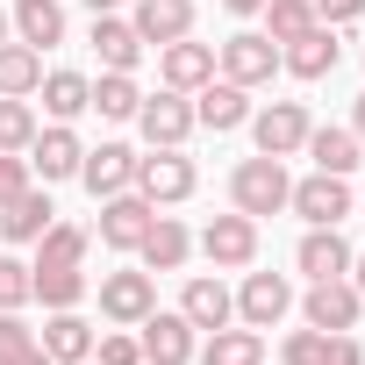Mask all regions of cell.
<instances>
[{"instance_id": "obj_47", "label": "cell", "mask_w": 365, "mask_h": 365, "mask_svg": "<svg viewBox=\"0 0 365 365\" xmlns=\"http://www.w3.org/2000/svg\"><path fill=\"white\" fill-rule=\"evenodd\" d=\"M8 36H15V22H8V8H0V43H8Z\"/></svg>"}, {"instance_id": "obj_12", "label": "cell", "mask_w": 365, "mask_h": 365, "mask_svg": "<svg viewBox=\"0 0 365 365\" xmlns=\"http://www.w3.org/2000/svg\"><path fill=\"white\" fill-rule=\"evenodd\" d=\"M301 315H308V329H358V315H365V294H358L351 279H308V301H301Z\"/></svg>"}, {"instance_id": "obj_33", "label": "cell", "mask_w": 365, "mask_h": 365, "mask_svg": "<svg viewBox=\"0 0 365 365\" xmlns=\"http://www.w3.org/2000/svg\"><path fill=\"white\" fill-rule=\"evenodd\" d=\"M36 129H43V122H36V108H29V101L0 93V150H29V143H36Z\"/></svg>"}, {"instance_id": "obj_23", "label": "cell", "mask_w": 365, "mask_h": 365, "mask_svg": "<svg viewBox=\"0 0 365 365\" xmlns=\"http://www.w3.org/2000/svg\"><path fill=\"white\" fill-rule=\"evenodd\" d=\"M36 344H43L58 365H86V358H93V322H86L79 308H51V322L36 329Z\"/></svg>"}, {"instance_id": "obj_2", "label": "cell", "mask_w": 365, "mask_h": 365, "mask_svg": "<svg viewBox=\"0 0 365 365\" xmlns=\"http://www.w3.org/2000/svg\"><path fill=\"white\" fill-rule=\"evenodd\" d=\"M194 187H201V172H194L187 150H150V158H136V194H143L150 208H179V201H194Z\"/></svg>"}, {"instance_id": "obj_31", "label": "cell", "mask_w": 365, "mask_h": 365, "mask_svg": "<svg viewBox=\"0 0 365 365\" xmlns=\"http://www.w3.org/2000/svg\"><path fill=\"white\" fill-rule=\"evenodd\" d=\"M201 365H265V336L258 329H208V351H194Z\"/></svg>"}, {"instance_id": "obj_38", "label": "cell", "mask_w": 365, "mask_h": 365, "mask_svg": "<svg viewBox=\"0 0 365 365\" xmlns=\"http://www.w3.org/2000/svg\"><path fill=\"white\" fill-rule=\"evenodd\" d=\"M22 187H36V172H29V150H0V208H8Z\"/></svg>"}, {"instance_id": "obj_14", "label": "cell", "mask_w": 365, "mask_h": 365, "mask_svg": "<svg viewBox=\"0 0 365 365\" xmlns=\"http://www.w3.org/2000/svg\"><path fill=\"white\" fill-rule=\"evenodd\" d=\"M194 122L201 129H215V136H230V129H244L251 122V86H237V79H208L201 93H194Z\"/></svg>"}, {"instance_id": "obj_19", "label": "cell", "mask_w": 365, "mask_h": 365, "mask_svg": "<svg viewBox=\"0 0 365 365\" xmlns=\"http://www.w3.org/2000/svg\"><path fill=\"white\" fill-rule=\"evenodd\" d=\"M136 258H143V272H179V265L194 258V237H187V222H179V215H150V230H143Z\"/></svg>"}, {"instance_id": "obj_5", "label": "cell", "mask_w": 365, "mask_h": 365, "mask_svg": "<svg viewBox=\"0 0 365 365\" xmlns=\"http://www.w3.org/2000/svg\"><path fill=\"white\" fill-rule=\"evenodd\" d=\"M194 251H201V258H208L215 272H244V265L258 258V222L230 208V215H215V222H208V230L194 237Z\"/></svg>"}, {"instance_id": "obj_42", "label": "cell", "mask_w": 365, "mask_h": 365, "mask_svg": "<svg viewBox=\"0 0 365 365\" xmlns=\"http://www.w3.org/2000/svg\"><path fill=\"white\" fill-rule=\"evenodd\" d=\"M8 365H58V358H51V351H43V344H29V351H15V358H8Z\"/></svg>"}, {"instance_id": "obj_44", "label": "cell", "mask_w": 365, "mask_h": 365, "mask_svg": "<svg viewBox=\"0 0 365 365\" xmlns=\"http://www.w3.org/2000/svg\"><path fill=\"white\" fill-rule=\"evenodd\" d=\"M351 287L365 294V251H351Z\"/></svg>"}, {"instance_id": "obj_43", "label": "cell", "mask_w": 365, "mask_h": 365, "mask_svg": "<svg viewBox=\"0 0 365 365\" xmlns=\"http://www.w3.org/2000/svg\"><path fill=\"white\" fill-rule=\"evenodd\" d=\"M222 8H230L237 22H251V15H265V0H222Z\"/></svg>"}, {"instance_id": "obj_34", "label": "cell", "mask_w": 365, "mask_h": 365, "mask_svg": "<svg viewBox=\"0 0 365 365\" xmlns=\"http://www.w3.org/2000/svg\"><path fill=\"white\" fill-rule=\"evenodd\" d=\"M301 29H315V0H265V36L294 43Z\"/></svg>"}, {"instance_id": "obj_1", "label": "cell", "mask_w": 365, "mask_h": 365, "mask_svg": "<svg viewBox=\"0 0 365 365\" xmlns=\"http://www.w3.org/2000/svg\"><path fill=\"white\" fill-rule=\"evenodd\" d=\"M287 194H294L287 158H265V150H258V158H244V165L230 172V208H237V215H251V222H258V215H279V208H287Z\"/></svg>"}, {"instance_id": "obj_15", "label": "cell", "mask_w": 365, "mask_h": 365, "mask_svg": "<svg viewBox=\"0 0 365 365\" xmlns=\"http://www.w3.org/2000/svg\"><path fill=\"white\" fill-rule=\"evenodd\" d=\"M158 79H165L172 93H201V86L215 79V43H194V36L165 43V51H158Z\"/></svg>"}, {"instance_id": "obj_6", "label": "cell", "mask_w": 365, "mask_h": 365, "mask_svg": "<svg viewBox=\"0 0 365 365\" xmlns=\"http://www.w3.org/2000/svg\"><path fill=\"white\" fill-rule=\"evenodd\" d=\"M287 208H294L308 230H336V222L351 215V179H336V172H308V179H294Z\"/></svg>"}, {"instance_id": "obj_21", "label": "cell", "mask_w": 365, "mask_h": 365, "mask_svg": "<svg viewBox=\"0 0 365 365\" xmlns=\"http://www.w3.org/2000/svg\"><path fill=\"white\" fill-rule=\"evenodd\" d=\"M129 29L165 51V43H179V36H194V0H136Z\"/></svg>"}, {"instance_id": "obj_45", "label": "cell", "mask_w": 365, "mask_h": 365, "mask_svg": "<svg viewBox=\"0 0 365 365\" xmlns=\"http://www.w3.org/2000/svg\"><path fill=\"white\" fill-rule=\"evenodd\" d=\"M351 136L365 143V93H358V108H351Z\"/></svg>"}, {"instance_id": "obj_8", "label": "cell", "mask_w": 365, "mask_h": 365, "mask_svg": "<svg viewBox=\"0 0 365 365\" xmlns=\"http://www.w3.org/2000/svg\"><path fill=\"white\" fill-rule=\"evenodd\" d=\"M158 308V272H101V315L115 322V329H136L143 315Z\"/></svg>"}, {"instance_id": "obj_3", "label": "cell", "mask_w": 365, "mask_h": 365, "mask_svg": "<svg viewBox=\"0 0 365 365\" xmlns=\"http://www.w3.org/2000/svg\"><path fill=\"white\" fill-rule=\"evenodd\" d=\"M136 129H143V143L150 150H187V136L201 129L194 122V93H143V108H136Z\"/></svg>"}, {"instance_id": "obj_17", "label": "cell", "mask_w": 365, "mask_h": 365, "mask_svg": "<svg viewBox=\"0 0 365 365\" xmlns=\"http://www.w3.org/2000/svg\"><path fill=\"white\" fill-rule=\"evenodd\" d=\"M336 58H344V51H336V29H322V22H315V29H301L294 43H279V72H294V79H308V86H315V79H329V72H336Z\"/></svg>"}, {"instance_id": "obj_35", "label": "cell", "mask_w": 365, "mask_h": 365, "mask_svg": "<svg viewBox=\"0 0 365 365\" xmlns=\"http://www.w3.org/2000/svg\"><path fill=\"white\" fill-rule=\"evenodd\" d=\"M36 301V279L22 258H0V308H29Z\"/></svg>"}, {"instance_id": "obj_40", "label": "cell", "mask_w": 365, "mask_h": 365, "mask_svg": "<svg viewBox=\"0 0 365 365\" xmlns=\"http://www.w3.org/2000/svg\"><path fill=\"white\" fill-rule=\"evenodd\" d=\"M358 15H365V0H315V22L322 29H351Z\"/></svg>"}, {"instance_id": "obj_26", "label": "cell", "mask_w": 365, "mask_h": 365, "mask_svg": "<svg viewBox=\"0 0 365 365\" xmlns=\"http://www.w3.org/2000/svg\"><path fill=\"white\" fill-rule=\"evenodd\" d=\"M301 150L315 158V172H336V179H351V172H358V158H365V143H358L351 129H336V122H329V129H308V143H301Z\"/></svg>"}, {"instance_id": "obj_28", "label": "cell", "mask_w": 365, "mask_h": 365, "mask_svg": "<svg viewBox=\"0 0 365 365\" xmlns=\"http://www.w3.org/2000/svg\"><path fill=\"white\" fill-rule=\"evenodd\" d=\"M29 279H36V301H43V308H79V301L93 294L86 265H29Z\"/></svg>"}, {"instance_id": "obj_48", "label": "cell", "mask_w": 365, "mask_h": 365, "mask_svg": "<svg viewBox=\"0 0 365 365\" xmlns=\"http://www.w3.org/2000/svg\"><path fill=\"white\" fill-rule=\"evenodd\" d=\"M86 365H93V358H86Z\"/></svg>"}, {"instance_id": "obj_24", "label": "cell", "mask_w": 365, "mask_h": 365, "mask_svg": "<svg viewBox=\"0 0 365 365\" xmlns=\"http://www.w3.org/2000/svg\"><path fill=\"white\" fill-rule=\"evenodd\" d=\"M8 22H15V43H29V51L65 43V8H58V0H15Z\"/></svg>"}, {"instance_id": "obj_30", "label": "cell", "mask_w": 365, "mask_h": 365, "mask_svg": "<svg viewBox=\"0 0 365 365\" xmlns=\"http://www.w3.org/2000/svg\"><path fill=\"white\" fill-rule=\"evenodd\" d=\"M43 86V51H29V43H0V93H15V101H29Z\"/></svg>"}, {"instance_id": "obj_37", "label": "cell", "mask_w": 365, "mask_h": 365, "mask_svg": "<svg viewBox=\"0 0 365 365\" xmlns=\"http://www.w3.org/2000/svg\"><path fill=\"white\" fill-rule=\"evenodd\" d=\"M322 351H329V329H294L279 344V365H322Z\"/></svg>"}, {"instance_id": "obj_11", "label": "cell", "mask_w": 365, "mask_h": 365, "mask_svg": "<svg viewBox=\"0 0 365 365\" xmlns=\"http://www.w3.org/2000/svg\"><path fill=\"white\" fill-rule=\"evenodd\" d=\"M308 129H315V122H308V108H301V101H272V108H258V115H251V136H258V150H265V158H294V150L308 143Z\"/></svg>"}, {"instance_id": "obj_46", "label": "cell", "mask_w": 365, "mask_h": 365, "mask_svg": "<svg viewBox=\"0 0 365 365\" xmlns=\"http://www.w3.org/2000/svg\"><path fill=\"white\" fill-rule=\"evenodd\" d=\"M86 8H93V15H115V8H122V0H86Z\"/></svg>"}, {"instance_id": "obj_29", "label": "cell", "mask_w": 365, "mask_h": 365, "mask_svg": "<svg viewBox=\"0 0 365 365\" xmlns=\"http://www.w3.org/2000/svg\"><path fill=\"white\" fill-rule=\"evenodd\" d=\"M101 122H136V108H143V86L129 79V72H101L93 79V101H86Z\"/></svg>"}, {"instance_id": "obj_27", "label": "cell", "mask_w": 365, "mask_h": 365, "mask_svg": "<svg viewBox=\"0 0 365 365\" xmlns=\"http://www.w3.org/2000/svg\"><path fill=\"white\" fill-rule=\"evenodd\" d=\"M36 93H43V115H51V122H79L86 101H93V79H86V72H43Z\"/></svg>"}, {"instance_id": "obj_9", "label": "cell", "mask_w": 365, "mask_h": 365, "mask_svg": "<svg viewBox=\"0 0 365 365\" xmlns=\"http://www.w3.org/2000/svg\"><path fill=\"white\" fill-rule=\"evenodd\" d=\"M287 308H294V279L287 272H244V287H237V322L244 329H279Z\"/></svg>"}, {"instance_id": "obj_39", "label": "cell", "mask_w": 365, "mask_h": 365, "mask_svg": "<svg viewBox=\"0 0 365 365\" xmlns=\"http://www.w3.org/2000/svg\"><path fill=\"white\" fill-rule=\"evenodd\" d=\"M29 344H36V329L22 322V308H0V365H8L15 351H29Z\"/></svg>"}, {"instance_id": "obj_4", "label": "cell", "mask_w": 365, "mask_h": 365, "mask_svg": "<svg viewBox=\"0 0 365 365\" xmlns=\"http://www.w3.org/2000/svg\"><path fill=\"white\" fill-rule=\"evenodd\" d=\"M215 72L237 79V86H272V72H279V43H272L265 29H237L230 43H215Z\"/></svg>"}, {"instance_id": "obj_25", "label": "cell", "mask_w": 365, "mask_h": 365, "mask_svg": "<svg viewBox=\"0 0 365 365\" xmlns=\"http://www.w3.org/2000/svg\"><path fill=\"white\" fill-rule=\"evenodd\" d=\"M86 43L101 51V72H136V58H143V36L122 15H93V36Z\"/></svg>"}, {"instance_id": "obj_32", "label": "cell", "mask_w": 365, "mask_h": 365, "mask_svg": "<svg viewBox=\"0 0 365 365\" xmlns=\"http://www.w3.org/2000/svg\"><path fill=\"white\" fill-rule=\"evenodd\" d=\"M86 251H93V230L79 222H51L36 237V265H86Z\"/></svg>"}, {"instance_id": "obj_18", "label": "cell", "mask_w": 365, "mask_h": 365, "mask_svg": "<svg viewBox=\"0 0 365 365\" xmlns=\"http://www.w3.org/2000/svg\"><path fill=\"white\" fill-rule=\"evenodd\" d=\"M179 315H187L194 329H230V322H237V294H230L215 272H194L187 294H179Z\"/></svg>"}, {"instance_id": "obj_41", "label": "cell", "mask_w": 365, "mask_h": 365, "mask_svg": "<svg viewBox=\"0 0 365 365\" xmlns=\"http://www.w3.org/2000/svg\"><path fill=\"white\" fill-rule=\"evenodd\" d=\"M322 365H365V344H358L351 329H329V351H322Z\"/></svg>"}, {"instance_id": "obj_16", "label": "cell", "mask_w": 365, "mask_h": 365, "mask_svg": "<svg viewBox=\"0 0 365 365\" xmlns=\"http://www.w3.org/2000/svg\"><path fill=\"white\" fill-rule=\"evenodd\" d=\"M79 187H86L93 201L129 194V187H136V150H129V143H101V150H86V158H79Z\"/></svg>"}, {"instance_id": "obj_22", "label": "cell", "mask_w": 365, "mask_h": 365, "mask_svg": "<svg viewBox=\"0 0 365 365\" xmlns=\"http://www.w3.org/2000/svg\"><path fill=\"white\" fill-rule=\"evenodd\" d=\"M301 279H351V244H344V222L336 230H308L301 251H294Z\"/></svg>"}, {"instance_id": "obj_7", "label": "cell", "mask_w": 365, "mask_h": 365, "mask_svg": "<svg viewBox=\"0 0 365 365\" xmlns=\"http://www.w3.org/2000/svg\"><path fill=\"white\" fill-rule=\"evenodd\" d=\"M136 329H143V336H136V344H143V365H194V351H201V344H194L201 329L179 315V308H150Z\"/></svg>"}, {"instance_id": "obj_36", "label": "cell", "mask_w": 365, "mask_h": 365, "mask_svg": "<svg viewBox=\"0 0 365 365\" xmlns=\"http://www.w3.org/2000/svg\"><path fill=\"white\" fill-rule=\"evenodd\" d=\"M93 365H143V344L129 329H108V336H93Z\"/></svg>"}, {"instance_id": "obj_20", "label": "cell", "mask_w": 365, "mask_h": 365, "mask_svg": "<svg viewBox=\"0 0 365 365\" xmlns=\"http://www.w3.org/2000/svg\"><path fill=\"white\" fill-rule=\"evenodd\" d=\"M51 222H58V208H51V187H43V179L22 187L8 208H0V237H8V244H36Z\"/></svg>"}, {"instance_id": "obj_10", "label": "cell", "mask_w": 365, "mask_h": 365, "mask_svg": "<svg viewBox=\"0 0 365 365\" xmlns=\"http://www.w3.org/2000/svg\"><path fill=\"white\" fill-rule=\"evenodd\" d=\"M150 215H158V208H150L136 187H129V194H108V201H101V222H93V237H101L108 251H129V258H136V244H143Z\"/></svg>"}, {"instance_id": "obj_13", "label": "cell", "mask_w": 365, "mask_h": 365, "mask_svg": "<svg viewBox=\"0 0 365 365\" xmlns=\"http://www.w3.org/2000/svg\"><path fill=\"white\" fill-rule=\"evenodd\" d=\"M79 158H86V143L72 136V122H51V129H36V143H29V172L43 179V187L79 179Z\"/></svg>"}]
</instances>
